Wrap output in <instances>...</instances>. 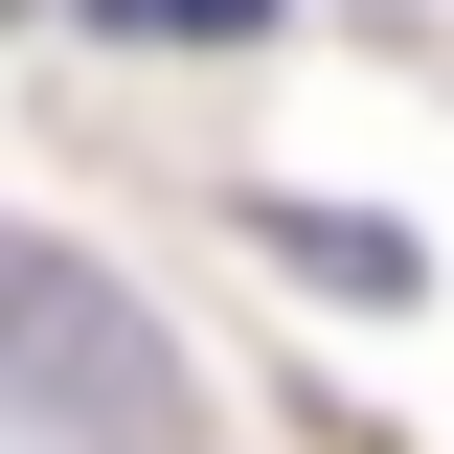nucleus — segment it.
<instances>
[{"label":"nucleus","instance_id":"1","mask_svg":"<svg viewBox=\"0 0 454 454\" xmlns=\"http://www.w3.org/2000/svg\"><path fill=\"white\" fill-rule=\"evenodd\" d=\"M114 23H137V46H250L273 0H114Z\"/></svg>","mask_w":454,"mask_h":454}]
</instances>
